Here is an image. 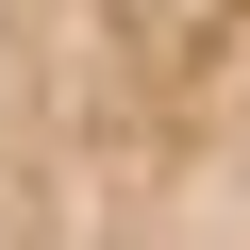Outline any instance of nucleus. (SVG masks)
<instances>
[{
  "label": "nucleus",
  "mask_w": 250,
  "mask_h": 250,
  "mask_svg": "<svg viewBox=\"0 0 250 250\" xmlns=\"http://www.w3.org/2000/svg\"><path fill=\"white\" fill-rule=\"evenodd\" d=\"M0 250H250V0H0Z\"/></svg>",
  "instance_id": "f257e3e1"
}]
</instances>
